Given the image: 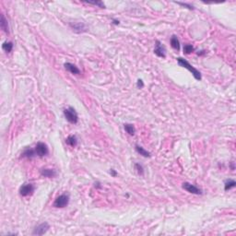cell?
I'll list each match as a JSON object with an SVG mask.
<instances>
[{"mask_svg":"<svg viewBox=\"0 0 236 236\" xmlns=\"http://www.w3.org/2000/svg\"><path fill=\"white\" fill-rule=\"evenodd\" d=\"M236 185V182L234 180H228L227 182H225V185H224V189L225 191H228L232 188L235 187Z\"/></svg>","mask_w":236,"mask_h":236,"instance_id":"19","label":"cell"},{"mask_svg":"<svg viewBox=\"0 0 236 236\" xmlns=\"http://www.w3.org/2000/svg\"><path fill=\"white\" fill-rule=\"evenodd\" d=\"M71 28L73 29L74 32H86L87 29H86V26H85L83 23L81 22H78V23H75V24H71Z\"/></svg>","mask_w":236,"mask_h":236,"instance_id":"11","label":"cell"},{"mask_svg":"<svg viewBox=\"0 0 236 236\" xmlns=\"http://www.w3.org/2000/svg\"><path fill=\"white\" fill-rule=\"evenodd\" d=\"M114 24H115V25H118L119 24V21H114Z\"/></svg>","mask_w":236,"mask_h":236,"instance_id":"26","label":"cell"},{"mask_svg":"<svg viewBox=\"0 0 236 236\" xmlns=\"http://www.w3.org/2000/svg\"><path fill=\"white\" fill-rule=\"evenodd\" d=\"M194 51H195V48H194L193 45H191V44H185L184 45V53L185 54H189Z\"/></svg>","mask_w":236,"mask_h":236,"instance_id":"20","label":"cell"},{"mask_svg":"<svg viewBox=\"0 0 236 236\" xmlns=\"http://www.w3.org/2000/svg\"><path fill=\"white\" fill-rule=\"evenodd\" d=\"M64 67L71 74H74V75H79L80 74V70L79 69V68L72 63H65Z\"/></svg>","mask_w":236,"mask_h":236,"instance_id":"10","label":"cell"},{"mask_svg":"<svg viewBox=\"0 0 236 236\" xmlns=\"http://www.w3.org/2000/svg\"><path fill=\"white\" fill-rule=\"evenodd\" d=\"M2 49L7 53H10L13 49V43L12 42H5L2 44Z\"/></svg>","mask_w":236,"mask_h":236,"instance_id":"17","label":"cell"},{"mask_svg":"<svg viewBox=\"0 0 236 236\" xmlns=\"http://www.w3.org/2000/svg\"><path fill=\"white\" fill-rule=\"evenodd\" d=\"M35 152H36V155L39 156V157H44L46 156L47 154L49 153V149H48V147H47L46 144L43 143V142H39L37 143L36 146H35Z\"/></svg>","mask_w":236,"mask_h":236,"instance_id":"4","label":"cell"},{"mask_svg":"<svg viewBox=\"0 0 236 236\" xmlns=\"http://www.w3.org/2000/svg\"><path fill=\"white\" fill-rule=\"evenodd\" d=\"M137 88H139V89L143 88V87H144V83H143V81L141 80V79H138V80H137Z\"/></svg>","mask_w":236,"mask_h":236,"instance_id":"24","label":"cell"},{"mask_svg":"<svg viewBox=\"0 0 236 236\" xmlns=\"http://www.w3.org/2000/svg\"><path fill=\"white\" fill-rule=\"evenodd\" d=\"M154 53L156 55L159 56V57H162V58L166 57V49H165V47L160 43V41L156 42V47L154 49Z\"/></svg>","mask_w":236,"mask_h":236,"instance_id":"8","label":"cell"},{"mask_svg":"<svg viewBox=\"0 0 236 236\" xmlns=\"http://www.w3.org/2000/svg\"><path fill=\"white\" fill-rule=\"evenodd\" d=\"M177 59V62H178V64L181 65V67H183V68H186L187 70H189L191 73H192V75L194 76V78L196 79V80H200L201 79V73L198 71L196 68H195L193 65H191L189 63H188V61H186L185 59H184V58H182V57H178V58H176Z\"/></svg>","mask_w":236,"mask_h":236,"instance_id":"1","label":"cell"},{"mask_svg":"<svg viewBox=\"0 0 236 236\" xmlns=\"http://www.w3.org/2000/svg\"><path fill=\"white\" fill-rule=\"evenodd\" d=\"M68 203H69V196L67 194H63L55 198V200L54 202V207L62 209V207H67Z\"/></svg>","mask_w":236,"mask_h":236,"instance_id":"3","label":"cell"},{"mask_svg":"<svg viewBox=\"0 0 236 236\" xmlns=\"http://www.w3.org/2000/svg\"><path fill=\"white\" fill-rule=\"evenodd\" d=\"M64 115L65 119H67L69 123H71V124H77L79 121V116H78L77 112L72 107H68V109H65Z\"/></svg>","mask_w":236,"mask_h":236,"instance_id":"2","label":"cell"},{"mask_svg":"<svg viewBox=\"0 0 236 236\" xmlns=\"http://www.w3.org/2000/svg\"><path fill=\"white\" fill-rule=\"evenodd\" d=\"M86 2L89 3V4H91V5L98 6V7H105L104 4H103L102 2H101V1H86Z\"/></svg>","mask_w":236,"mask_h":236,"instance_id":"22","label":"cell"},{"mask_svg":"<svg viewBox=\"0 0 236 236\" xmlns=\"http://www.w3.org/2000/svg\"><path fill=\"white\" fill-rule=\"evenodd\" d=\"M178 5H181V6H183V7H185L186 8H188V9H194V7L193 6H191V5H188V4H186V3H181V2H178L177 3Z\"/></svg>","mask_w":236,"mask_h":236,"instance_id":"23","label":"cell"},{"mask_svg":"<svg viewBox=\"0 0 236 236\" xmlns=\"http://www.w3.org/2000/svg\"><path fill=\"white\" fill-rule=\"evenodd\" d=\"M0 27H1V29L6 33L9 32V31H8V23H7V18H5L4 15H1V20H0Z\"/></svg>","mask_w":236,"mask_h":236,"instance_id":"13","label":"cell"},{"mask_svg":"<svg viewBox=\"0 0 236 236\" xmlns=\"http://www.w3.org/2000/svg\"><path fill=\"white\" fill-rule=\"evenodd\" d=\"M40 174L42 176L47 177V178H53L55 177L57 175V173L54 169H47V168H43L40 171Z\"/></svg>","mask_w":236,"mask_h":236,"instance_id":"9","label":"cell"},{"mask_svg":"<svg viewBox=\"0 0 236 236\" xmlns=\"http://www.w3.org/2000/svg\"><path fill=\"white\" fill-rule=\"evenodd\" d=\"M125 130L126 131V133H128L131 136H134L135 135L136 129H135L134 126L132 125V124H126L125 125Z\"/></svg>","mask_w":236,"mask_h":236,"instance_id":"18","label":"cell"},{"mask_svg":"<svg viewBox=\"0 0 236 236\" xmlns=\"http://www.w3.org/2000/svg\"><path fill=\"white\" fill-rule=\"evenodd\" d=\"M171 45L174 49L179 51L180 50V42H179L178 38L176 35H173L172 38H171Z\"/></svg>","mask_w":236,"mask_h":236,"instance_id":"14","label":"cell"},{"mask_svg":"<svg viewBox=\"0 0 236 236\" xmlns=\"http://www.w3.org/2000/svg\"><path fill=\"white\" fill-rule=\"evenodd\" d=\"M50 229V225L48 222H43L37 227H35L34 231L32 232L33 235H43L47 231Z\"/></svg>","mask_w":236,"mask_h":236,"instance_id":"6","label":"cell"},{"mask_svg":"<svg viewBox=\"0 0 236 236\" xmlns=\"http://www.w3.org/2000/svg\"><path fill=\"white\" fill-rule=\"evenodd\" d=\"M34 156H36L35 149H31V148L24 149V151L21 153V157H23V158L32 159V158H33Z\"/></svg>","mask_w":236,"mask_h":236,"instance_id":"12","label":"cell"},{"mask_svg":"<svg viewBox=\"0 0 236 236\" xmlns=\"http://www.w3.org/2000/svg\"><path fill=\"white\" fill-rule=\"evenodd\" d=\"M65 143L71 147H76L78 144V139L76 136H69L67 139H65Z\"/></svg>","mask_w":236,"mask_h":236,"instance_id":"16","label":"cell"},{"mask_svg":"<svg viewBox=\"0 0 236 236\" xmlns=\"http://www.w3.org/2000/svg\"><path fill=\"white\" fill-rule=\"evenodd\" d=\"M110 174H112V176H114V177H115V176L117 175V173H116V172L115 171V170H114V169H111V171H110Z\"/></svg>","mask_w":236,"mask_h":236,"instance_id":"25","label":"cell"},{"mask_svg":"<svg viewBox=\"0 0 236 236\" xmlns=\"http://www.w3.org/2000/svg\"><path fill=\"white\" fill-rule=\"evenodd\" d=\"M183 188L191 194H195V195H201L202 194L201 189H199V188L196 187V185H194L190 183H187V182L183 184Z\"/></svg>","mask_w":236,"mask_h":236,"instance_id":"7","label":"cell"},{"mask_svg":"<svg viewBox=\"0 0 236 236\" xmlns=\"http://www.w3.org/2000/svg\"><path fill=\"white\" fill-rule=\"evenodd\" d=\"M35 187L32 184H24L20 188V195L22 196H28L32 195Z\"/></svg>","mask_w":236,"mask_h":236,"instance_id":"5","label":"cell"},{"mask_svg":"<svg viewBox=\"0 0 236 236\" xmlns=\"http://www.w3.org/2000/svg\"><path fill=\"white\" fill-rule=\"evenodd\" d=\"M135 169L137 170V172L139 175L144 174V168L142 165H140L139 163H135Z\"/></svg>","mask_w":236,"mask_h":236,"instance_id":"21","label":"cell"},{"mask_svg":"<svg viewBox=\"0 0 236 236\" xmlns=\"http://www.w3.org/2000/svg\"><path fill=\"white\" fill-rule=\"evenodd\" d=\"M136 150H137V152L140 155H142L143 157H150V153L148 151V150H146L144 148H142L141 146H138V145H136Z\"/></svg>","mask_w":236,"mask_h":236,"instance_id":"15","label":"cell"}]
</instances>
